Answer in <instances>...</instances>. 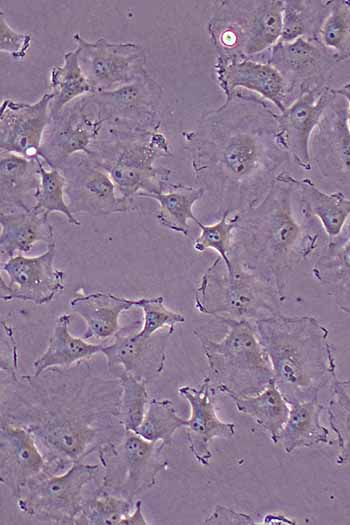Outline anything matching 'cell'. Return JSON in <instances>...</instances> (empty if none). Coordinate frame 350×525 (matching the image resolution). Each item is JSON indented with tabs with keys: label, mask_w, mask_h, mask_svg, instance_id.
Segmentation results:
<instances>
[{
	"label": "cell",
	"mask_w": 350,
	"mask_h": 525,
	"mask_svg": "<svg viewBox=\"0 0 350 525\" xmlns=\"http://www.w3.org/2000/svg\"><path fill=\"white\" fill-rule=\"evenodd\" d=\"M18 362L1 361V423L27 429L51 474H60L91 453L118 442L122 387L93 373L88 360L18 375Z\"/></svg>",
	"instance_id": "cell-1"
},
{
	"label": "cell",
	"mask_w": 350,
	"mask_h": 525,
	"mask_svg": "<svg viewBox=\"0 0 350 525\" xmlns=\"http://www.w3.org/2000/svg\"><path fill=\"white\" fill-rule=\"evenodd\" d=\"M182 137L195 181L216 200L221 214L259 202L291 158L277 135V113L246 91L206 111Z\"/></svg>",
	"instance_id": "cell-2"
},
{
	"label": "cell",
	"mask_w": 350,
	"mask_h": 525,
	"mask_svg": "<svg viewBox=\"0 0 350 525\" xmlns=\"http://www.w3.org/2000/svg\"><path fill=\"white\" fill-rule=\"evenodd\" d=\"M293 198V187L276 180L259 202L233 213L231 264L271 284L283 298L291 274L319 248L325 233L300 206L297 216Z\"/></svg>",
	"instance_id": "cell-3"
},
{
	"label": "cell",
	"mask_w": 350,
	"mask_h": 525,
	"mask_svg": "<svg viewBox=\"0 0 350 525\" xmlns=\"http://www.w3.org/2000/svg\"><path fill=\"white\" fill-rule=\"evenodd\" d=\"M254 325L276 386L289 404L317 398L337 377L328 330L317 318L279 313Z\"/></svg>",
	"instance_id": "cell-4"
},
{
	"label": "cell",
	"mask_w": 350,
	"mask_h": 525,
	"mask_svg": "<svg viewBox=\"0 0 350 525\" xmlns=\"http://www.w3.org/2000/svg\"><path fill=\"white\" fill-rule=\"evenodd\" d=\"M88 156L109 174L123 198L160 193L169 184L171 169L154 165L156 160L172 156L169 142L159 130L104 125Z\"/></svg>",
	"instance_id": "cell-5"
},
{
	"label": "cell",
	"mask_w": 350,
	"mask_h": 525,
	"mask_svg": "<svg viewBox=\"0 0 350 525\" xmlns=\"http://www.w3.org/2000/svg\"><path fill=\"white\" fill-rule=\"evenodd\" d=\"M221 322L227 326V333L219 341L193 331L208 363L206 377L217 393L230 399L260 393L273 379V370L254 323Z\"/></svg>",
	"instance_id": "cell-6"
},
{
	"label": "cell",
	"mask_w": 350,
	"mask_h": 525,
	"mask_svg": "<svg viewBox=\"0 0 350 525\" xmlns=\"http://www.w3.org/2000/svg\"><path fill=\"white\" fill-rule=\"evenodd\" d=\"M284 300L274 286L241 266L232 264L228 271L220 257L208 266L193 293L196 310L219 321L255 323L279 314Z\"/></svg>",
	"instance_id": "cell-7"
},
{
	"label": "cell",
	"mask_w": 350,
	"mask_h": 525,
	"mask_svg": "<svg viewBox=\"0 0 350 525\" xmlns=\"http://www.w3.org/2000/svg\"><path fill=\"white\" fill-rule=\"evenodd\" d=\"M284 0L221 1L208 22L209 38L222 57L256 58L281 37Z\"/></svg>",
	"instance_id": "cell-8"
},
{
	"label": "cell",
	"mask_w": 350,
	"mask_h": 525,
	"mask_svg": "<svg viewBox=\"0 0 350 525\" xmlns=\"http://www.w3.org/2000/svg\"><path fill=\"white\" fill-rule=\"evenodd\" d=\"M164 448L126 431L118 442L97 452L103 475L96 490L134 502V498L154 487L159 473L167 469Z\"/></svg>",
	"instance_id": "cell-9"
},
{
	"label": "cell",
	"mask_w": 350,
	"mask_h": 525,
	"mask_svg": "<svg viewBox=\"0 0 350 525\" xmlns=\"http://www.w3.org/2000/svg\"><path fill=\"white\" fill-rule=\"evenodd\" d=\"M100 464L76 462L60 474L30 481L15 498L25 515L47 524L75 525L85 499L82 491Z\"/></svg>",
	"instance_id": "cell-10"
},
{
	"label": "cell",
	"mask_w": 350,
	"mask_h": 525,
	"mask_svg": "<svg viewBox=\"0 0 350 525\" xmlns=\"http://www.w3.org/2000/svg\"><path fill=\"white\" fill-rule=\"evenodd\" d=\"M80 67L93 92L109 91L129 84L147 73L143 46L134 42H90L73 35Z\"/></svg>",
	"instance_id": "cell-11"
},
{
	"label": "cell",
	"mask_w": 350,
	"mask_h": 525,
	"mask_svg": "<svg viewBox=\"0 0 350 525\" xmlns=\"http://www.w3.org/2000/svg\"><path fill=\"white\" fill-rule=\"evenodd\" d=\"M87 97L104 125L159 130L162 88L148 72L129 84Z\"/></svg>",
	"instance_id": "cell-12"
},
{
	"label": "cell",
	"mask_w": 350,
	"mask_h": 525,
	"mask_svg": "<svg viewBox=\"0 0 350 525\" xmlns=\"http://www.w3.org/2000/svg\"><path fill=\"white\" fill-rule=\"evenodd\" d=\"M65 196L71 212L106 216L135 209L133 200L117 193L109 174L88 155L77 153L61 167Z\"/></svg>",
	"instance_id": "cell-13"
},
{
	"label": "cell",
	"mask_w": 350,
	"mask_h": 525,
	"mask_svg": "<svg viewBox=\"0 0 350 525\" xmlns=\"http://www.w3.org/2000/svg\"><path fill=\"white\" fill-rule=\"evenodd\" d=\"M103 128L104 123L96 116L87 95L79 97L50 118L39 157L49 168L60 170L73 155H89L90 146Z\"/></svg>",
	"instance_id": "cell-14"
},
{
	"label": "cell",
	"mask_w": 350,
	"mask_h": 525,
	"mask_svg": "<svg viewBox=\"0 0 350 525\" xmlns=\"http://www.w3.org/2000/svg\"><path fill=\"white\" fill-rule=\"evenodd\" d=\"M252 59L265 61L279 71L287 84L289 105L301 94L327 86L337 64L316 40L306 37L278 41Z\"/></svg>",
	"instance_id": "cell-15"
},
{
	"label": "cell",
	"mask_w": 350,
	"mask_h": 525,
	"mask_svg": "<svg viewBox=\"0 0 350 525\" xmlns=\"http://www.w3.org/2000/svg\"><path fill=\"white\" fill-rule=\"evenodd\" d=\"M56 243L47 244L44 253L27 257L18 253L1 264V300H21L35 305L50 303L64 290L65 274L55 267Z\"/></svg>",
	"instance_id": "cell-16"
},
{
	"label": "cell",
	"mask_w": 350,
	"mask_h": 525,
	"mask_svg": "<svg viewBox=\"0 0 350 525\" xmlns=\"http://www.w3.org/2000/svg\"><path fill=\"white\" fill-rule=\"evenodd\" d=\"M141 326L138 320L121 327L112 343L104 346L102 354L106 358L108 375L115 378L120 373H127L149 383L162 374L171 334L140 335Z\"/></svg>",
	"instance_id": "cell-17"
},
{
	"label": "cell",
	"mask_w": 350,
	"mask_h": 525,
	"mask_svg": "<svg viewBox=\"0 0 350 525\" xmlns=\"http://www.w3.org/2000/svg\"><path fill=\"white\" fill-rule=\"evenodd\" d=\"M337 97L334 88L320 87L301 94L283 112L277 113V135L295 164L310 171L311 137L324 112Z\"/></svg>",
	"instance_id": "cell-18"
},
{
	"label": "cell",
	"mask_w": 350,
	"mask_h": 525,
	"mask_svg": "<svg viewBox=\"0 0 350 525\" xmlns=\"http://www.w3.org/2000/svg\"><path fill=\"white\" fill-rule=\"evenodd\" d=\"M348 105L338 96L324 112L310 141L311 161L328 180L350 184Z\"/></svg>",
	"instance_id": "cell-19"
},
{
	"label": "cell",
	"mask_w": 350,
	"mask_h": 525,
	"mask_svg": "<svg viewBox=\"0 0 350 525\" xmlns=\"http://www.w3.org/2000/svg\"><path fill=\"white\" fill-rule=\"evenodd\" d=\"M215 78L225 99L236 91H251L273 104L279 112L288 106L287 84L271 64L247 57L217 56Z\"/></svg>",
	"instance_id": "cell-20"
},
{
	"label": "cell",
	"mask_w": 350,
	"mask_h": 525,
	"mask_svg": "<svg viewBox=\"0 0 350 525\" xmlns=\"http://www.w3.org/2000/svg\"><path fill=\"white\" fill-rule=\"evenodd\" d=\"M50 92L34 103L4 99L0 112V149L20 156L39 157L45 129L50 120Z\"/></svg>",
	"instance_id": "cell-21"
},
{
	"label": "cell",
	"mask_w": 350,
	"mask_h": 525,
	"mask_svg": "<svg viewBox=\"0 0 350 525\" xmlns=\"http://www.w3.org/2000/svg\"><path fill=\"white\" fill-rule=\"evenodd\" d=\"M52 475L34 436L25 428L0 425V482L16 498L30 481Z\"/></svg>",
	"instance_id": "cell-22"
},
{
	"label": "cell",
	"mask_w": 350,
	"mask_h": 525,
	"mask_svg": "<svg viewBox=\"0 0 350 525\" xmlns=\"http://www.w3.org/2000/svg\"><path fill=\"white\" fill-rule=\"evenodd\" d=\"M191 410L187 419L186 437L189 449L195 460L207 466L212 458L210 442L214 438L230 439L235 435L236 425L222 421L216 413L215 396L217 394L207 377L198 388L182 386L178 389Z\"/></svg>",
	"instance_id": "cell-23"
},
{
	"label": "cell",
	"mask_w": 350,
	"mask_h": 525,
	"mask_svg": "<svg viewBox=\"0 0 350 525\" xmlns=\"http://www.w3.org/2000/svg\"><path fill=\"white\" fill-rule=\"evenodd\" d=\"M276 180L287 182L293 187L298 205L319 221L328 239L335 238L343 231L350 217V198L340 191L324 192L311 179L295 178L286 170Z\"/></svg>",
	"instance_id": "cell-24"
},
{
	"label": "cell",
	"mask_w": 350,
	"mask_h": 525,
	"mask_svg": "<svg viewBox=\"0 0 350 525\" xmlns=\"http://www.w3.org/2000/svg\"><path fill=\"white\" fill-rule=\"evenodd\" d=\"M1 212L29 211L40 184L38 158L0 152Z\"/></svg>",
	"instance_id": "cell-25"
},
{
	"label": "cell",
	"mask_w": 350,
	"mask_h": 525,
	"mask_svg": "<svg viewBox=\"0 0 350 525\" xmlns=\"http://www.w3.org/2000/svg\"><path fill=\"white\" fill-rule=\"evenodd\" d=\"M69 305L86 323L82 333L85 340L91 338L107 339L113 337L121 328L120 315L136 307L137 299H129L108 292L84 293L82 289L74 296Z\"/></svg>",
	"instance_id": "cell-26"
},
{
	"label": "cell",
	"mask_w": 350,
	"mask_h": 525,
	"mask_svg": "<svg viewBox=\"0 0 350 525\" xmlns=\"http://www.w3.org/2000/svg\"><path fill=\"white\" fill-rule=\"evenodd\" d=\"M312 273L328 289L338 308L350 315V222L338 236L328 239Z\"/></svg>",
	"instance_id": "cell-27"
},
{
	"label": "cell",
	"mask_w": 350,
	"mask_h": 525,
	"mask_svg": "<svg viewBox=\"0 0 350 525\" xmlns=\"http://www.w3.org/2000/svg\"><path fill=\"white\" fill-rule=\"evenodd\" d=\"M0 254L2 262L16 255L27 253L38 242L55 241L54 228L48 216L31 208L29 211L0 213Z\"/></svg>",
	"instance_id": "cell-28"
},
{
	"label": "cell",
	"mask_w": 350,
	"mask_h": 525,
	"mask_svg": "<svg viewBox=\"0 0 350 525\" xmlns=\"http://www.w3.org/2000/svg\"><path fill=\"white\" fill-rule=\"evenodd\" d=\"M289 405L288 418L278 436V443L287 454L300 448L330 443L329 431L320 421L325 407L318 397Z\"/></svg>",
	"instance_id": "cell-29"
},
{
	"label": "cell",
	"mask_w": 350,
	"mask_h": 525,
	"mask_svg": "<svg viewBox=\"0 0 350 525\" xmlns=\"http://www.w3.org/2000/svg\"><path fill=\"white\" fill-rule=\"evenodd\" d=\"M70 323L71 315L68 313L56 318L47 348L33 362L35 375L52 367H70L102 353L104 344L89 343L82 337L73 336L69 331Z\"/></svg>",
	"instance_id": "cell-30"
},
{
	"label": "cell",
	"mask_w": 350,
	"mask_h": 525,
	"mask_svg": "<svg viewBox=\"0 0 350 525\" xmlns=\"http://www.w3.org/2000/svg\"><path fill=\"white\" fill-rule=\"evenodd\" d=\"M205 194L201 187H194L182 183H169L167 188L160 193H141L139 198L153 199L158 202L159 209L157 220L165 228L182 234L190 235L189 221L196 219L193 206Z\"/></svg>",
	"instance_id": "cell-31"
},
{
	"label": "cell",
	"mask_w": 350,
	"mask_h": 525,
	"mask_svg": "<svg viewBox=\"0 0 350 525\" xmlns=\"http://www.w3.org/2000/svg\"><path fill=\"white\" fill-rule=\"evenodd\" d=\"M234 402L238 412L248 415L264 429L274 444L288 418L290 405L276 386L274 378L258 394L235 396Z\"/></svg>",
	"instance_id": "cell-32"
},
{
	"label": "cell",
	"mask_w": 350,
	"mask_h": 525,
	"mask_svg": "<svg viewBox=\"0 0 350 525\" xmlns=\"http://www.w3.org/2000/svg\"><path fill=\"white\" fill-rule=\"evenodd\" d=\"M49 92L52 94L50 118L57 116L75 99L93 93L80 67L76 47L64 54L62 65L51 68Z\"/></svg>",
	"instance_id": "cell-33"
},
{
	"label": "cell",
	"mask_w": 350,
	"mask_h": 525,
	"mask_svg": "<svg viewBox=\"0 0 350 525\" xmlns=\"http://www.w3.org/2000/svg\"><path fill=\"white\" fill-rule=\"evenodd\" d=\"M330 4L325 0H284L279 41L291 42L301 37L315 40Z\"/></svg>",
	"instance_id": "cell-34"
},
{
	"label": "cell",
	"mask_w": 350,
	"mask_h": 525,
	"mask_svg": "<svg viewBox=\"0 0 350 525\" xmlns=\"http://www.w3.org/2000/svg\"><path fill=\"white\" fill-rule=\"evenodd\" d=\"M315 40L338 64L350 58V0H332Z\"/></svg>",
	"instance_id": "cell-35"
},
{
	"label": "cell",
	"mask_w": 350,
	"mask_h": 525,
	"mask_svg": "<svg viewBox=\"0 0 350 525\" xmlns=\"http://www.w3.org/2000/svg\"><path fill=\"white\" fill-rule=\"evenodd\" d=\"M187 426V420L181 418L170 399H151L144 418L134 431L151 442H160L164 447L170 446L174 433Z\"/></svg>",
	"instance_id": "cell-36"
},
{
	"label": "cell",
	"mask_w": 350,
	"mask_h": 525,
	"mask_svg": "<svg viewBox=\"0 0 350 525\" xmlns=\"http://www.w3.org/2000/svg\"><path fill=\"white\" fill-rule=\"evenodd\" d=\"M330 387L332 396L326 409L329 425L338 440L336 463L345 465L350 463V379L336 377Z\"/></svg>",
	"instance_id": "cell-37"
},
{
	"label": "cell",
	"mask_w": 350,
	"mask_h": 525,
	"mask_svg": "<svg viewBox=\"0 0 350 525\" xmlns=\"http://www.w3.org/2000/svg\"><path fill=\"white\" fill-rule=\"evenodd\" d=\"M40 184L34 196L32 208L49 216L53 212L61 213L68 223L80 226V221L71 212L65 200V177L59 169L45 168V163L38 157Z\"/></svg>",
	"instance_id": "cell-38"
},
{
	"label": "cell",
	"mask_w": 350,
	"mask_h": 525,
	"mask_svg": "<svg viewBox=\"0 0 350 525\" xmlns=\"http://www.w3.org/2000/svg\"><path fill=\"white\" fill-rule=\"evenodd\" d=\"M134 506L133 501L95 490L92 497L85 499L75 525H119Z\"/></svg>",
	"instance_id": "cell-39"
},
{
	"label": "cell",
	"mask_w": 350,
	"mask_h": 525,
	"mask_svg": "<svg viewBox=\"0 0 350 525\" xmlns=\"http://www.w3.org/2000/svg\"><path fill=\"white\" fill-rule=\"evenodd\" d=\"M194 223L200 229L199 236L193 242V248L201 253L207 249L215 250L223 260L228 271L232 270L230 252L232 247L233 232L236 227V219L231 212L225 211L220 219L214 224H203L197 218Z\"/></svg>",
	"instance_id": "cell-40"
},
{
	"label": "cell",
	"mask_w": 350,
	"mask_h": 525,
	"mask_svg": "<svg viewBox=\"0 0 350 525\" xmlns=\"http://www.w3.org/2000/svg\"><path fill=\"white\" fill-rule=\"evenodd\" d=\"M115 378L122 387L120 401V419L126 431H135L141 424L146 406L150 402L147 382L127 373H120Z\"/></svg>",
	"instance_id": "cell-41"
},
{
	"label": "cell",
	"mask_w": 350,
	"mask_h": 525,
	"mask_svg": "<svg viewBox=\"0 0 350 525\" xmlns=\"http://www.w3.org/2000/svg\"><path fill=\"white\" fill-rule=\"evenodd\" d=\"M136 307L142 309L143 312L142 326L138 331L140 335L151 336L164 327H168V332L172 334L175 325L185 321V317L181 313L165 306L163 296L137 299Z\"/></svg>",
	"instance_id": "cell-42"
},
{
	"label": "cell",
	"mask_w": 350,
	"mask_h": 525,
	"mask_svg": "<svg viewBox=\"0 0 350 525\" xmlns=\"http://www.w3.org/2000/svg\"><path fill=\"white\" fill-rule=\"evenodd\" d=\"M32 42V34L18 32L7 22L3 10H0V50L14 60L22 61L27 56Z\"/></svg>",
	"instance_id": "cell-43"
},
{
	"label": "cell",
	"mask_w": 350,
	"mask_h": 525,
	"mask_svg": "<svg viewBox=\"0 0 350 525\" xmlns=\"http://www.w3.org/2000/svg\"><path fill=\"white\" fill-rule=\"evenodd\" d=\"M206 525H223V524H257L254 519L245 513L238 512L231 508L216 505L212 513L203 521Z\"/></svg>",
	"instance_id": "cell-44"
},
{
	"label": "cell",
	"mask_w": 350,
	"mask_h": 525,
	"mask_svg": "<svg viewBox=\"0 0 350 525\" xmlns=\"http://www.w3.org/2000/svg\"><path fill=\"white\" fill-rule=\"evenodd\" d=\"M149 522L143 515L142 512V501L136 500L133 512L124 517L119 525H148Z\"/></svg>",
	"instance_id": "cell-45"
},
{
	"label": "cell",
	"mask_w": 350,
	"mask_h": 525,
	"mask_svg": "<svg viewBox=\"0 0 350 525\" xmlns=\"http://www.w3.org/2000/svg\"><path fill=\"white\" fill-rule=\"evenodd\" d=\"M334 90H335V93L338 96H341L347 102V105H348L347 117H348V125H349V128H350V82H348V83H346V84H344V85H342L339 88L334 89Z\"/></svg>",
	"instance_id": "cell-46"
}]
</instances>
